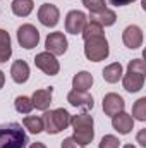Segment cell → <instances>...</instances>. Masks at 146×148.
<instances>
[{
  "label": "cell",
  "instance_id": "f546056e",
  "mask_svg": "<svg viewBox=\"0 0 146 148\" xmlns=\"http://www.w3.org/2000/svg\"><path fill=\"white\" fill-rule=\"evenodd\" d=\"M138 143H139L141 147H146V129H141V131L138 133Z\"/></svg>",
  "mask_w": 146,
  "mask_h": 148
},
{
  "label": "cell",
  "instance_id": "5bb4252c",
  "mask_svg": "<svg viewBox=\"0 0 146 148\" xmlns=\"http://www.w3.org/2000/svg\"><path fill=\"white\" fill-rule=\"evenodd\" d=\"M112 126L119 134H129L134 129V119L127 112H119L112 117Z\"/></svg>",
  "mask_w": 146,
  "mask_h": 148
},
{
  "label": "cell",
  "instance_id": "d4e9b609",
  "mask_svg": "<svg viewBox=\"0 0 146 148\" xmlns=\"http://www.w3.org/2000/svg\"><path fill=\"white\" fill-rule=\"evenodd\" d=\"M14 105H16V110L19 112V114H29V112L33 110V102H31V98H28V97H24V95L17 97L16 102H14Z\"/></svg>",
  "mask_w": 146,
  "mask_h": 148
},
{
  "label": "cell",
  "instance_id": "ba28073f",
  "mask_svg": "<svg viewBox=\"0 0 146 148\" xmlns=\"http://www.w3.org/2000/svg\"><path fill=\"white\" fill-rule=\"evenodd\" d=\"M45 47H46V52H50L52 55H64L67 52V38L62 31H55V33H50L46 40H45Z\"/></svg>",
  "mask_w": 146,
  "mask_h": 148
},
{
  "label": "cell",
  "instance_id": "1f68e13d",
  "mask_svg": "<svg viewBox=\"0 0 146 148\" xmlns=\"http://www.w3.org/2000/svg\"><path fill=\"white\" fill-rule=\"evenodd\" d=\"M29 148H46V147H45L41 141H36V143H33V145H31Z\"/></svg>",
  "mask_w": 146,
  "mask_h": 148
},
{
  "label": "cell",
  "instance_id": "7a4b0ae2",
  "mask_svg": "<svg viewBox=\"0 0 146 148\" xmlns=\"http://www.w3.org/2000/svg\"><path fill=\"white\" fill-rule=\"evenodd\" d=\"M146 64L143 59H134L127 64V73L122 74V84L124 90L129 93H138L145 86Z\"/></svg>",
  "mask_w": 146,
  "mask_h": 148
},
{
  "label": "cell",
  "instance_id": "5b68a950",
  "mask_svg": "<svg viewBox=\"0 0 146 148\" xmlns=\"http://www.w3.org/2000/svg\"><path fill=\"white\" fill-rule=\"evenodd\" d=\"M110 48H108V41L105 35L102 36H91L88 40H84V55L88 60L91 62H102L108 57Z\"/></svg>",
  "mask_w": 146,
  "mask_h": 148
},
{
  "label": "cell",
  "instance_id": "7c38bea8",
  "mask_svg": "<svg viewBox=\"0 0 146 148\" xmlns=\"http://www.w3.org/2000/svg\"><path fill=\"white\" fill-rule=\"evenodd\" d=\"M124 109H126V102H124V98L120 95H117V93H107L103 97V112H105V115L113 117L115 114L124 112Z\"/></svg>",
  "mask_w": 146,
  "mask_h": 148
},
{
  "label": "cell",
  "instance_id": "52a82bcc",
  "mask_svg": "<svg viewBox=\"0 0 146 148\" xmlns=\"http://www.w3.org/2000/svg\"><path fill=\"white\" fill-rule=\"evenodd\" d=\"M35 66H36L40 71H43L48 76H55L60 71V64L59 60L55 59V55H52L50 52H41L35 57Z\"/></svg>",
  "mask_w": 146,
  "mask_h": 148
},
{
  "label": "cell",
  "instance_id": "d6986e66",
  "mask_svg": "<svg viewBox=\"0 0 146 148\" xmlns=\"http://www.w3.org/2000/svg\"><path fill=\"white\" fill-rule=\"evenodd\" d=\"M10 7L17 17H28L35 9V2L33 0H14Z\"/></svg>",
  "mask_w": 146,
  "mask_h": 148
},
{
  "label": "cell",
  "instance_id": "603a6c76",
  "mask_svg": "<svg viewBox=\"0 0 146 148\" xmlns=\"http://www.w3.org/2000/svg\"><path fill=\"white\" fill-rule=\"evenodd\" d=\"M81 35H83L84 40H88V38H91V36H102V35H103V26H100L98 23L88 21Z\"/></svg>",
  "mask_w": 146,
  "mask_h": 148
},
{
  "label": "cell",
  "instance_id": "8992f818",
  "mask_svg": "<svg viewBox=\"0 0 146 148\" xmlns=\"http://www.w3.org/2000/svg\"><path fill=\"white\" fill-rule=\"evenodd\" d=\"M17 41L23 48L31 50L40 43V31L33 24H23L17 29Z\"/></svg>",
  "mask_w": 146,
  "mask_h": 148
},
{
  "label": "cell",
  "instance_id": "9a60e30c",
  "mask_svg": "<svg viewBox=\"0 0 146 148\" xmlns=\"http://www.w3.org/2000/svg\"><path fill=\"white\" fill-rule=\"evenodd\" d=\"M52 93H53V88H43V90H36L31 97V102H33V109L38 110H46L52 103Z\"/></svg>",
  "mask_w": 146,
  "mask_h": 148
},
{
  "label": "cell",
  "instance_id": "277c9868",
  "mask_svg": "<svg viewBox=\"0 0 146 148\" xmlns=\"http://www.w3.org/2000/svg\"><path fill=\"white\" fill-rule=\"evenodd\" d=\"M71 114L65 109H55V110H45L43 114V127L48 134H59L60 131L67 129L71 126Z\"/></svg>",
  "mask_w": 146,
  "mask_h": 148
},
{
  "label": "cell",
  "instance_id": "4dcf8cb0",
  "mask_svg": "<svg viewBox=\"0 0 146 148\" xmlns=\"http://www.w3.org/2000/svg\"><path fill=\"white\" fill-rule=\"evenodd\" d=\"M3 84H5V74L0 71V90L3 88Z\"/></svg>",
  "mask_w": 146,
  "mask_h": 148
},
{
  "label": "cell",
  "instance_id": "9c48e42d",
  "mask_svg": "<svg viewBox=\"0 0 146 148\" xmlns=\"http://www.w3.org/2000/svg\"><path fill=\"white\" fill-rule=\"evenodd\" d=\"M86 23H88V17L83 10H71L65 16V31L71 35H79L83 33Z\"/></svg>",
  "mask_w": 146,
  "mask_h": 148
},
{
  "label": "cell",
  "instance_id": "83f0119b",
  "mask_svg": "<svg viewBox=\"0 0 146 148\" xmlns=\"http://www.w3.org/2000/svg\"><path fill=\"white\" fill-rule=\"evenodd\" d=\"M60 148H79V145H77V141L74 140L72 136H71V138H65L62 141V147Z\"/></svg>",
  "mask_w": 146,
  "mask_h": 148
},
{
  "label": "cell",
  "instance_id": "ffe728a7",
  "mask_svg": "<svg viewBox=\"0 0 146 148\" xmlns=\"http://www.w3.org/2000/svg\"><path fill=\"white\" fill-rule=\"evenodd\" d=\"M12 55V45H10V35L5 29H0V64L7 62Z\"/></svg>",
  "mask_w": 146,
  "mask_h": 148
},
{
  "label": "cell",
  "instance_id": "ac0fdd59",
  "mask_svg": "<svg viewBox=\"0 0 146 148\" xmlns=\"http://www.w3.org/2000/svg\"><path fill=\"white\" fill-rule=\"evenodd\" d=\"M89 21L93 23H98L100 26H112L115 24L117 21V14L110 9H105L102 12H96V14H89Z\"/></svg>",
  "mask_w": 146,
  "mask_h": 148
},
{
  "label": "cell",
  "instance_id": "3957f363",
  "mask_svg": "<svg viewBox=\"0 0 146 148\" xmlns=\"http://www.w3.org/2000/svg\"><path fill=\"white\" fill-rule=\"evenodd\" d=\"M71 126L74 129V140L77 141L79 147H86L93 141L95 138V121H93V115L89 114H77L71 117Z\"/></svg>",
  "mask_w": 146,
  "mask_h": 148
},
{
  "label": "cell",
  "instance_id": "484cf974",
  "mask_svg": "<svg viewBox=\"0 0 146 148\" xmlns=\"http://www.w3.org/2000/svg\"><path fill=\"white\" fill-rule=\"evenodd\" d=\"M83 5L86 9H89L91 14H96V12H102V10L107 9L105 0H83Z\"/></svg>",
  "mask_w": 146,
  "mask_h": 148
},
{
  "label": "cell",
  "instance_id": "8fae6325",
  "mask_svg": "<svg viewBox=\"0 0 146 148\" xmlns=\"http://www.w3.org/2000/svg\"><path fill=\"white\" fill-rule=\"evenodd\" d=\"M122 41H124V45H126L127 48H131V50L139 48V47L143 45V29H141L139 26H136V24L127 26V28L124 29V33H122Z\"/></svg>",
  "mask_w": 146,
  "mask_h": 148
},
{
  "label": "cell",
  "instance_id": "e0dca14e",
  "mask_svg": "<svg viewBox=\"0 0 146 148\" xmlns=\"http://www.w3.org/2000/svg\"><path fill=\"white\" fill-rule=\"evenodd\" d=\"M93 84V76L88 71H81L72 77V88L77 91H88Z\"/></svg>",
  "mask_w": 146,
  "mask_h": 148
},
{
  "label": "cell",
  "instance_id": "30bf717a",
  "mask_svg": "<svg viewBox=\"0 0 146 148\" xmlns=\"http://www.w3.org/2000/svg\"><path fill=\"white\" fill-rule=\"evenodd\" d=\"M38 19L43 26L46 28H55L59 24V19H60V12L59 9L53 5V3H43L40 9H38Z\"/></svg>",
  "mask_w": 146,
  "mask_h": 148
},
{
  "label": "cell",
  "instance_id": "6da1fadb",
  "mask_svg": "<svg viewBox=\"0 0 146 148\" xmlns=\"http://www.w3.org/2000/svg\"><path fill=\"white\" fill-rule=\"evenodd\" d=\"M29 143L26 131L17 122L0 126V148H26Z\"/></svg>",
  "mask_w": 146,
  "mask_h": 148
},
{
  "label": "cell",
  "instance_id": "4fadbf2b",
  "mask_svg": "<svg viewBox=\"0 0 146 148\" xmlns=\"http://www.w3.org/2000/svg\"><path fill=\"white\" fill-rule=\"evenodd\" d=\"M67 102H69L72 107L86 109V110H91V109L95 107V100H93V97H91L88 91H77V90L69 91Z\"/></svg>",
  "mask_w": 146,
  "mask_h": 148
},
{
  "label": "cell",
  "instance_id": "7402d4cb",
  "mask_svg": "<svg viewBox=\"0 0 146 148\" xmlns=\"http://www.w3.org/2000/svg\"><path fill=\"white\" fill-rule=\"evenodd\" d=\"M23 124H24V127H26L29 133H33V134H40L41 131H45V127H43V119L38 117V115H26V117L23 119Z\"/></svg>",
  "mask_w": 146,
  "mask_h": 148
},
{
  "label": "cell",
  "instance_id": "44dd1931",
  "mask_svg": "<svg viewBox=\"0 0 146 148\" xmlns=\"http://www.w3.org/2000/svg\"><path fill=\"white\" fill-rule=\"evenodd\" d=\"M122 64L120 62H113V64H110V66H107L105 69H103V73H102V76H103V79L107 81V83H117L120 77H122Z\"/></svg>",
  "mask_w": 146,
  "mask_h": 148
},
{
  "label": "cell",
  "instance_id": "4316f807",
  "mask_svg": "<svg viewBox=\"0 0 146 148\" xmlns=\"http://www.w3.org/2000/svg\"><path fill=\"white\" fill-rule=\"evenodd\" d=\"M119 147H120V141H119V138L113 136V134H105V136L102 138L100 145H98V148H119Z\"/></svg>",
  "mask_w": 146,
  "mask_h": 148
},
{
  "label": "cell",
  "instance_id": "f1b7e54d",
  "mask_svg": "<svg viewBox=\"0 0 146 148\" xmlns=\"http://www.w3.org/2000/svg\"><path fill=\"white\" fill-rule=\"evenodd\" d=\"M112 5H115V7H124V5H129V3H132V2H136V0H108Z\"/></svg>",
  "mask_w": 146,
  "mask_h": 148
},
{
  "label": "cell",
  "instance_id": "2e32d148",
  "mask_svg": "<svg viewBox=\"0 0 146 148\" xmlns=\"http://www.w3.org/2000/svg\"><path fill=\"white\" fill-rule=\"evenodd\" d=\"M10 76L17 84H23L29 79V66L24 60H16L10 67Z\"/></svg>",
  "mask_w": 146,
  "mask_h": 148
},
{
  "label": "cell",
  "instance_id": "d6a6232c",
  "mask_svg": "<svg viewBox=\"0 0 146 148\" xmlns=\"http://www.w3.org/2000/svg\"><path fill=\"white\" fill-rule=\"evenodd\" d=\"M122 148H136V147H134V145H124Z\"/></svg>",
  "mask_w": 146,
  "mask_h": 148
},
{
  "label": "cell",
  "instance_id": "cb8c5ba5",
  "mask_svg": "<svg viewBox=\"0 0 146 148\" xmlns=\"http://www.w3.org/2000/svg\"><path fill=\"white\" fill-rule=\"evenodd\" d=\"M131 117L132 119H138V121H141V122H145L146 121V98H139L134 105H132V114H131Z\"/></svg>",
  "mask_w": 146,
  "mask_h": 148
}]
</instances>
